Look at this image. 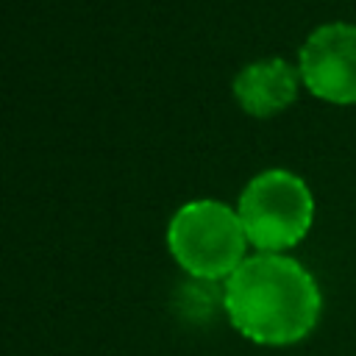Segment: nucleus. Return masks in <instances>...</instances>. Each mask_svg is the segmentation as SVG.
<instances>
[{
    "instance_id": "3",
    "label": "nucleus",
    "mask_w": 356,
    "mask_h": 356,
    "mask_svg": "<svg viewBox=\"0 0 356 356\" xmlns=\"http://www.w3.org/2000/svg\"><path fill=\"white\" fill-rule=\"evenodd\" d=\"M248 236L236 209L220 200H189L167 225L175 264L200 281H225L248 259Z\"/></svg>"
},
{
    "instance_id": "2",
    "label": "nucleus",
    "mask_w": 356,
    "mask_h": 356,
    "mask_svg": "<svg viewBox=\"0 0 356 356\" xmlns=\"http://www.w3.org/2000/svg\"><path fill=\"white\" fill-rule=\"evenodd\" d=\"M314 209L306 178L286 167L256 172L236 200V214L256 253H286L300 245L314 225Z\"/></svg>"
},
{
    "instance_id": "4",
    "label": "nucleus",
    "mask_w": 356,
    "mask_h": 356,
    "mask_svg": "<svg viewBox=\"0 0 356 356\" xmlns=\"http://www.w3.org/2000/svg\"><path fill=\"white\" fill-rule=\"evenodd\" d=\"M303 89L328 106H356V22L312 28L298 50Z\"/></svg>"
},
{
    "instance_id": "5",
    "label": "nucleus",
    "mask_w": 356,
    "mask_h": 356,
    "mask_svg": "<svg viewBox=\"0 0 356 356\" xmlns=\"http://www.w3.org/2000/svg\"><path fill=\"white\" fill-rule=\"evenodd\" d=\"M300 86L303 83H300L298 64H289L281 56L245 64L231 83L236 106L256 120H270L286 111L298 100Z\"/></svg>"
},
{
    "instance_id": "1",
    "label": "nucleus",
    "mask_w": 356,
    "mask_h": 356,
    "mask_svg": "<svg viewBox=\"0 0 356 356\" xmlns=\"http://www.w3.org/2000/svg\"><path fill=\"white\" fill-rule=\"evenodd\" d=\"M222 309L234 331L264 348L303 342L320 323L323 289L286 253H253L222 281Z\"/></svg>"
}]
</instances>
